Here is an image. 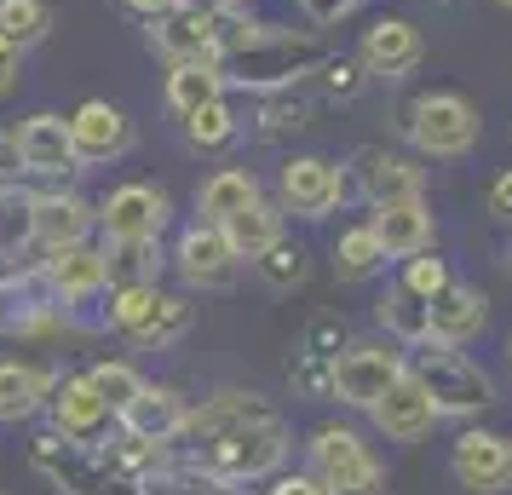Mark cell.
<instances>
[{
  "label": "cell",
  "mask_w": 512,
  "mask_h": 495,
  "mask_svg": "<svg viewBox=\"0 0 512 495\" xmlns=\"http://www.w3.org/2000/svg\"><path fill=\"white\" fill-rule=\"evenodd\" d=\"M282 461H288V426L277 415V421H242L202 432L190 472H202L208 484H259V478H277Z\"/></svg>",
  "instance_id": "obj_1"
},
{
  "label": "cell",
  "mask_w": 512,
  "mask_h": 495,
  "mask_svg": "<svg viewBox=\"0 0 512 495\" xmlns=\"http://www.w3.org/2000/svg\"><path fill=\"white\" fill-rule=\"evenodd\" d=\"M328 47L323 41H311V35H294V29H271L259 24L248 41L236 52H225V87H254V93H282V87H294L300 75L323 70Z\"/></svg>",
  "instance_id": "obj_2"
},
{
  "label": "cell",
  "mask_w": 512,
  "mask_h": 495,
  "mask_svg": "<svg viewBox=\"0 0 512 495\" xmlns=\"http://www.w3.org/2000/svg\"><path fill=\"white\" fill-rule=\"evenodd\" d=\"M104 323L121 340H133L139 352H167L190 334L196 306L185 294H167L162 283H110L104 288Z\"/></svg>",
  "instance_id": "obj_3"
},
{
  "label": "cell",
  "mask_w": 512,
  "mask_h": 495,
  "mask_svg": "<svg viewBox=\"0 0 512 495\" xmlns=\"http://www.w3.org/2000/svg\"><path fill=\"white\" fill-rule=\"evenodd\" d=\"M415 352H420L415 357V375H420V386L432 392L438 415H484V409H495V403H501V392H495L489 369H484V363H472L461 346L426 340V346H415Z\"/></svg>",
  "instance_id": "obj_4"
},
{
  "label": "cell",
  "mask_w": 512,
  "mask_h": 495,
  "mask_svg": "<svg viewBox=\"0 0 512 495\" xmlns=\"http://www.w3.org/2000/svg\"><path fill=\"white\" fill-rule=\"evenodd\" d=\"M403 133L415 144L420 156H432V162H461L478 150L484 139V121L472 110V98L461 93H420L409 110H403Z\"/></svg>",
  "instance_id": "obj_5"
},
{
  "label": "cell",
  "mask_w": 512,
  "mask_h": 495,
  "mask_svg": "<svg viewBox=\"0 0 512 495\" xmlns=\"http://www.w3.org/2000/svg\"><path fill=\"white\" fill-rule=\"evenodd\" d=\"M29 461H35V472L47 478L52 490H64V495H139L133 478H121V472L104 461V449L70 444V438H58V432L35 438Z\"/></svg>",
  "instance_id": "obj_6"
},
{
  "label": "cell",
  "mask_w": 512,
  "mask_h": 495,
  "mask_svg": "<svg viewBox=\"0 0 512 495\" xmlns=\"http://www.w3.org/2000/svg\"><path fill=\"white\" fill-rule=\"evenodd\" d=\"M305 455H311V478L328 495H363L380 484V461H374V449L351 426H317Z\"/></svg>",
  "instance_id": "obj_7"
},
{
  "label": "cell",
  "mask_w": 512,
  "mask_h": 495,
  "mask_svg": "<svg viewBox=\"0 0 512 495\" xmlns=\"http://www.w3.org/2000/svg\"><path fill=\"white\" fill-rule=\"evenodd\" d=\"M351 196V179L328 156H288L277 173V208L294 219H328Z\"/></svg>",
  "instance_id": "obj_8"
},
{
  "label": "cell",
  "mask_w": 512,
  "mask_h": 495,
  "mask_svg": "<svg viewBox=\"0 0 512 495\" xmlns=\"http://www.w3.org/2000/svg\"><path fill=\"white\" fill-rule=\"evenodd\" d=\"M409 363L392 340H357V346H340L334 357V403H351V409H369L374 398H386V386L403 375Z\"/></svg>",
  "instance_id": "obj_9"
},
{
  "label": "cell",
  "mask_w": 512,
  "mask_h": 495,
  "mask_svg": "<svg viewBox=\"0 0 512 495\" xmlns=\"http://www.w3.org/2000/svg\"><path fill=\"white\" fill-rule=\"evenodd\" d=\"M47 415H52V432L58 438H70V444H104L110 432H116V409L104 403V392H98L87 375H64L58 386H52L47 398Z\"/></svg>",
  "instance_id": "obj_10"
},
{
  "label": "cell",
  "mask_w": 512,
  "mask_h": 495,
  "mask_svg": "<svg viewBox=\"0 0 512 495\" xmlns=\"http://www.w3.org/2000/svg\"><path fill=\"white\" fill-rule=\"evenodd\" d=\"M167 219H173V202L167 190L156 185H116L104 202H98V231L104 242H139V236H162Z\"/></svg>",
  "instance_id": "obj_11"
},
{
  "label": "cell",
  "mask_w": 512,
  "mask_h": 495,
  "mask_svg": "<svg viewBox=\"0 0 512 495\" xmlns=\"http://www.w3.org/2000/svg\"><path fill=\"white\" fill-rule=\"evenodd\" d=\"M449 472H455V484L472 495H501L512 490V438L507 432H484V426H472L455 438L449 449Z\"/></svg>",
  "instance_id": "obj_12"
},
{
  "label": "cell",
  "mask_w": 512,
  "mask_h": 495,
  "mask_svg": "<svg viewBox=\"0 0 512 495\" xmlns=\"http://www.w3.org/2000/svg\"><path fill=\"white\" fill-rule=\"evenodd\" d=\"M346 179L363 190V202H369V208H386V202H420V196H426V173H420L409 156L380 150V144H363V150L351 156Z\"/></svg>",
  "instance_id": "obj_13"
},
{
  "label": "cell",
  "mask_w": 512,
  "mask_h": 495,
  "mask_svg": "<svg viewBox=\"0 0 512 495\" xmlns=\"http://www.w3.org/2000/svg\"><path fill=\"white\" fill-rule=\"evenodd\" d=\"M41 277H47V288L58 294L64 311L93 306V300H104V288H110V260H104V248H93V242H70V248H47Z\"/></svg>",
  "instance_id": "obj_14"
},
{
  "label": "cell",
  "mask_w": 512,
  "mask_h": 495,
  "mask_svg": "<svg viewBox=\"0 0 512 495\" xmlns=\"http://www.w3.org/2000/svg\"><path fill=\"white\" fill-rule=\"evenodd\" d=\"M12 139H18V167L35 173V179H70L81 173V156H75V139H70V116H29L12 127Z\"/></svg>",
  "instance_id": "obj_15"
},
{
  "label": "cell",
  "mask_w": 512,
  "mask_h": 495,
  "mask_svg": "<svg viewBox=\"0 0 512 495\" xmlns=\"http://www.w3.org/2000/svg\"><path fill=\"white\" fill-rule=\"evenodd\" d=\"M369 421L380 426L392 444H420V438H426L443 415H438V403H432V392L420 386L415 369H403V375L386 386V398L369 403Z\"/></svg>",
  "instance_id": "obj_16"
},
{
  "label": "cell",
  "mask_w": 512,
  "mask_h": 495,
  "mask_svg": "<svg viewBox=\"0 0 512 495\" xmlns=\"http://www.w3.org/2000/svg\"><path fill=\"white\" fill-rule=\"evenodd\" d=\"M236 265L242 260H236L231 236L219 231V225H208V219L185 225L179 242H173V271H179L190 288H225L236 277Z\"/></svg>",
  "instance_id": "obj_17"
},
{
  "label": "cell",
  "mask_w": 512,
  "mask_h": 495,
  "mask_svg": "<svg viewBox=\"0 0 512 495\" xmlns=\"http://www.w3.org/2000/svg\"><path fill=\"white\" fill-rule=\"evenodd\" d=\"M70 139H75L81 167L121 162V156L133 150V121H127V110L110 104V98H87V104L70 116Z\"/></svg>",
  "instance_id": "obj_18"
},
{
  "label": "cell",
  "mask_w": 512,
  "mask_h": 495,
  "mask_svg": "<svg viewBox=\"0 0 512 495\" xmlns=\"http://www.w3.org/2000/svg\"><path fill=\"white\" fill-rule=\"evenodd\" d=\"M156 47L167 64H225L219 52V18L190 12V6H167L156 18Z\"/></svg>",
  "instance_id": "obj_19"
},
{
  "label": "cell",
  "mask_w": 512,
  "mask_h": 495,
  "mask_svg": "<svg viewBox=\"0 0 512 495\" xmlns=\"http://www.w3.org/2000/svg\"><path fill=\"white\" fill-rule=\"evenodd\" d=\"M420 52H426V41H420V29L409 24V18H380V24L363 29V41H357V64H363L369 75L403 81V75H415Z\"/></svg>",
  "instance_id": "obj_20"
},
{
  "label": "cell",
  "mask_w": 512,
  "mask_h": 495,
  "mask_svg": "<svg viewBox=\"0 0 512 495\" xmlns=\"http://www.w3.org/2000/svg\"><path fill=\"white\" fill-rule=\"evenodd\" d=\"M185 421H190V403L179 398L173 386H150V380L139 386V398L116 415L121 432H133L144 444H173V438H185Z\"/></svg>",
  "instance_id": "obj_21"
},
{
  "label": "cell",
  "mask_w": 512,
  "mask_h": 495,
  "mask_svg": "<svg viewBox=\"0 0 512 495\" xmlns=\"http://www.w3.org/2000/svg\"><path fill=\"white\" fill-rule=\"evenodd\" d=\"M369 225H374V236H380V248H386V260H415V254L432 248V236H438L426 196H420V202H386V208H374Z\"/></svg>",
  "instance_id": "obj_22"
},
{
  "label": "cell",
  "mask_w": 512,
  "mask_h": 495,
  "mask_svg": "<svg viewBox=\"0 0 512 495\" xmlns=\"http://www.w3.org/2000/svg\"><path fill=\"white\" fill-rule=\"evenodd\" d=\"M98 225V208L75 190H52V196H35V242L41 248H70V242H87V231Z\"/></svg>",
  "instance_id": "obj_23"
},
{
  "label": "cell",
  "mask_w": 512,
  "mask_h": 495,
  "mask_svg": "<svg viewBox=\"0 0 512 495\" xmlns=\"http://www.w3.org/2000/svg\"><path fill=\"white\" fill-rule=\"evenodd\" d=\"M489 323V294L484 288H466V283H449L432 300V340L443 346H466V340H478Z\"/></svg>",
  "instance_id": "obj_24"
},
{
  "label": "cell",
  "mask_w": 512,
  "mask_h": 495,
  "mask_svg": "<svg viewBox=\"0 0 512 495\" xmlns=\"http://www.w3.org/2000/svg\"><path fill=\"white\" fill-rule=\"evenodd\" d=\"M58 380L41 369V363H24V357H0V426H18L29 415H41Z\"/></svg>",
  "instance_id": "obj_25"
},
{
  "label": "cell",
  "mask_w": 512,
  "mask_h": 495,
  "mask_svg": "<svg viewBox=\"0 0 512 495\" xmlns=\"http://www.w3.org/2000/svg\"><path fill=\"white\" fill-rule=\"evenodd\" d=\"M374 317H380V329L392 334L397 346H426L432 340V300H420L415 288H403V283H392L380 294Z\"/></svg>",
  "instance_id": "obj_26"
},
{
  "label": "cell",
  "mask_w": 512,
  "mask_h": 495,
  "mask_svg": "<svg viewBox=\"0 0 512 495\" xmlns=\"http://www.w3.org/2000/svg\"><path fill=\"white\" fill-rule=\"evenodd\" d=\"M254 196H265V190H259V179L248 167H219V173H208L202 190H196V213H202L208 225H225V219L242 213Z\"/></svg>",
  "instance_id": "obj_27"
},
{
  "label": "cell",
  "mask_w": 512,
  "mask_h": 495,
  "mask_svg": "<svg viewBox=\"0 0 512 495\" xmlns=\"http://www.w3.org/2000/svg\"><path fill=\"white\" fill-rule=\"evenodd\" d=\"M219 231L231 236V248H236V260H259L271 242H282V208L277 202H265V196H254L242 213H231Z\"/></svg>",
  "instance_id": "obj_28"
},
{
  "label": "cell",
  "mask_w": 512,
  "mask_h": 495,
  "mask_svg": "<svg viewBox=\"0 0 512 495\" xmlns=\"http://www.w3.org/2000/svg\"><path fill=\"white\" fill-rule=\"evenodd\" d=\"M242 421H277V409L254 392H219L202 409H190L185 438H202V432H219V426H242Z\"/></svg>",
  "instance_id": "obj_29"
},
{
  "label": "cell",
  "mask_w": 512,
  "mask_h": 495,
  "mask_svg": "<svg viewBox=\"0 0 512 495\" xmlns=\"http://www.w3.org/2000/svg\"><path fill=\"white\" fill-rule=\"evenodd\" d=\"M213 98H225V70L219 64H173L167 70V110L173 116H190Z\"/></svg>",
  "instance_id": "obj_30"
},
{
  "label": "cell",
  "mask_w": 512,
  "mask_h": 495,
  "mask_svg": "<svg viewBox=\"0 0 512 495\" xmlns=\"http://www.w3.org/2000/svg\"><path fill=\"white\" fill-rule=\"evenodd\" d=\"M334 271H340L346 283H369V277L386 271V248H380L374 225H351V231H340V242H334Z\"/></svg>",
  "instance_id": "obj_31"
},
{
  "label": "cell",
  "mask_w": 512,
  "mask_h": 495,
  "mask_svg": "<svg viewBox=\"0 0 512 495\" xmlns=\"http://www.w3.org/2000/svg\"><path fill=\"white\" fill-rule=\"evenodd\" d=\"M104 260H110V283H156L162 277V236L104 242Z\"/></svg>",
  "instance_id": "obj_32"
},
{
  "label": "cell",
  "mask_w": 512,
  "mask_h": 495,
  "mask_svg": "<svg viewBox=\"0 0 512 495\" xmlns=\"http://www.w3.org/2000/svg\"><path fill=\"white\" fill-rule=\"evenodd\" d=\"M0 35L18 52L41 47L52 35V6L47 0H0Z\"/></svg>",
  "instance_id": "obj_33"
},
{
  "label": "cell",
  "mask_w": 512,
  "mask_h": 495,
  "mask_svg": "<svg viewBox=\"0 0 512 495\" xmlns=\"http://www.w3.org/2000/svg\"><path fill=\"white\" fill-rule=\"evenodd\" d=\"M35 242V196L18 185H0V254H18Z\"/></svg>",
  "instance_id": "obj_34"
},
{
  "label": "cell",
  "mask_w": 512,
  "mask_h": 495,
  "mask_svg": "<svg viewBox=\"0 0 512 495\" xmlns=\"http://www.w3.org/2000/svg\"><path fill=\"white\" fill-rule=\"evenodd\" d=\"M185 133H190V144H196V150H225V144L242 133V127H236L231 98H213V104H202V110H190Z\"/></svg>",
  "instance_id": "obj_35"
},
{
  "label": "cell",
  "mask_w": 512,
  "mask_h": 495,
  "mask_svg": "<svg viewBox=\"0 0 512 495\" xmlns=\"http://www.w3.org/2000/svg\"><path fill=\"white\" fill-rule=\"evenodd\" d=\"M87 380L104 392V403H110L116 415H121L133 398H139V386H144V375L133 369V363H121V357H110V363H93V369H87Z\"/></svg>",
  "instance_id": "obj_36"
},
{
  "label": "cell",
  "mask_w": 512,
  "mask_h": 495,
  "mask_svg": "<svg viewBox=\"0 0 512 495\" xmlns=\"http://www.w3.org/2000/svg\"><path fill=\"white\" fill-rule=\"evenodd\" d=\"M259 277L271 288H294V283H305V248H294V242H271L265 254H259Z\"/></svg>",
  "instance_id": "obj_37"
},
{
  "label": "cell",
  "mask_w": 512,
  "mask_h": 495,
  "mask_svg": "<svg viewBox=\"0 0 512 495\" xmlns=\"http://www.w3.org/2000/svg\"><path fill=\"white\" fill-rule=\"evenodd\" d=\"M288 380H294V392H305V398H334V357H317L305 352L288 363Z\"/></svg>",
  "instance_id": "obj_38"
},
{
  "label": "cell",
  "mask_w": 512,
  "mask_h": 495,
  "mask_svg": "<svg viewBox=\"0 0 512 495\" xmlns=\"http://www.w3.org/2000/svg\"><path fill=\"white\" fill-rule=\"evenodd\" d=\"M397 283L415 288L420 300H438V294L455 283V277H449V265H443L432 248H426V254H415V260H403V277H397Z\"/></svg>",
  "instance_id": "obj_39"
},
{
  "label": "cell",
  "mask_w": 512,
  "mask_h": 495,
  "mask_svg": "<svg viewBox=\"0 0 512 495\" xmlns=\"http://www.w3.org/2000/svg\"><path fill=\"white\" fill-rule=\"evenodd\" d=\"M300 127H305V104H300V98H294V104H288V98H277V104H265V116H259V133H265V139L300 133Z\"/></svg>",
  "instance_id": "obj_40"
},
{
  "label": "cell",
  "mask_w": 512,
  "mask_h": 495,
  "mask_svg": "<svg viewBox=\"0 0 512 495\" xmlns=\"http://www.w3.org/2000/svg\"><path fill=\"white\" fill-rule=\"evenodd\" d=\"M340 346H346V329H340L334 317H317V323L305 329V352H317V357H340Z\"/></svg>",
  "instance_id": "obj_41"
},
{
  "label": "cell",
  "mask_w": 512,
  "mask_h": 495,
  "mask_svg": "<svg viewBox=\"0 0 512 495\" xmlns=\"http://www.w3.org/2000/svg\"><path fill=\"white\" fill-rule=\"evenodd\" d=\"M323 75H328V93L334 98H357V87H363L357 64H346V58H323Z\"/></svg>",
  "instance_id": "obj_42"
},
{
  "label": "cell",
  "mask_w": 512,
  "mask_h": 495,
  "mask_svg": "<svg viewBox=\"0 0 512 495\" xmlns=\"http://www.w3.org/2000/svg\"><path fill=\"white\" fill-rule=\"evenodd\" d=\"M265 495H328V490L317 484V478H311V472H277Z\"/></svg>",
  "instance_id": "obj_43"
},
{
  "label": "cell",
  "mask_w": 512,
  "mask_h": 495,
  "mask_svg": "<svg viewBox=\"0 0 512 495\" xmlns=\"http://www.w3.org/2000/svg\"><path fill=\"white\" fill-rule=\"evenodd\" d=\"M489 213H495V219H501V225H512V167L507 173H495V185H489Z\"/></svg>",
  "instance_id": "obj_44"
},
{
  "label": "cell",
  "mask_w": 512,
  "mask_h": 495,
  "mask_svg": "<svg viewBox=\"0 0 512 495\" xmlns=\"http://www.w3.org/2000/svg\"><path fill=\"white\" fill-rule=\"evenodd\" d=\"M18 64H24V52H18L12 41H6V35H0V98L18 87Z\"/></svg>",
  "instance_id": "obj_45"
},
{
  "label": "cell",
  "mask_w": 512,
  "mask_h": 495,
  "mask_svg": "<svg viewBox=\"0 0 512 495\" xmlns=\"http://www.w3.org/2000/svg\"><path fill=\"white\" fill-rule=\"evenodd\" d=\"M351 6H357V0H305V12H311L317 24H334V18H346Z\"/></svg>",
  "instance_id": "obj_46"
},
{
  "label": "cell",
  "mask_w": 512,
  "mask_h": 495,
  "mask_svg": "<svg viewBox=\"0 0 512 495\" xmlns=\"http://www.w3.org/2000/svg\"><path fill=\"white\" fill-rule=\"evenodd\" d=\"M179 6H190V12H208V18H225L236 0H179Z\"/></svg>",
  "instance_id": "obj_47"
},
{
  "label": "cell",
  "mask_w": 512,
  "mask_h": 495,
  "mask_svg": "<svg viewBox=\"0 0 512 495\" xmlns=\"http://www.w3.org/2000/svg\"><path fill=\"white\" fill-rule=\"evenodd\" d=\"M127 6H133L139 18H150V24H156V18H162L167 6H179V0H127Z\"/></svg>",
  "instance_id": "obj_48"
},
{
  "label": "cell",
  "mask_w": 512,
  "mask_h": 495,
  "mask_svg": "<svg viewBox=\"0 0 512 495\" xmlns=\"http://www.w3.org/2000/svg\"><path fill=\"white\" fill-rule=\"evenodd\" d=\"M495 6H512V0H495Z\"/></svg>",
  "instance_id": "obj_49"
},
{
  "label": "cell",
  "mask_w": 512,
  "mask_h": 495,
  "mask_svg": "<svg viewBox=\"0 0 512 495\" xmlns=\"http://www.w3.org/2000/svg\"><path fill=\"white\" fill-rule=\"evenodd\" d=\"M507 352H512V340H507Z\"/></svg>",
  "instance_id": "obj_50"
}]
</instances>
